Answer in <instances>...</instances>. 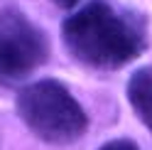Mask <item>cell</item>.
Segmentation results:
<instances>
[{"label": "cell", "instance_id": "cell-1", "mask_svg": "<svg viewBox=\"0 0 152 150\" xmlns=\"http://www.w3.org/2000/svg\"><path fill=\"white\" fill-rule=\"evenodd\" d=\"M61 40L81 67L118 71L150 47V22L120 0H86L64 17Z\"/></svg>", "mask_w": 152, "mask_h": 150}, {"label": "cell", "instance_id": "cell-2", "mask_svg": "<svg viewBox=\"0 0 152 150\" xmlns=\"http://www.w3.org/2000/svg\"><path fill=\"white\" fill-rule=\"evenodd\" d=\"M15 106L27 130L49 145H71L88 128V113L56 79H39L22 86Z\"/></svg>", "mask_w": 152, "mask_h": 150}, {"label": "cell", "instance_id": "cell-3", "mask_svg": "<svg viewBox=\"0 0 152 150\" xmlns=\"http://www.w3.org/2000/svg\"><path fill=\"white\" fill-rule=\"evenodd\" d=\"M49 37L17 7L0 10V86H17L49 59Z\"/></svg>", "mask_w": 152, "mask_h": 150}, {"label": "cell", "instance_id": "cell-4", "mask_svg": "<svg viewBox=\"0 0 152 150\" xmlns=\"http://www.w3.org/2000/svg\"><path fill=\"white\" fill-rule=\"evenodd\" d=\"M125 93L140 123L152 133V67H142L132 74Z\"/></svg>", "mask_w": 152, "mask_h": 150}, {"label": "cell", "instance_id": "cell-5", "mask_svg": "<svg viewBox=\"0 0 152 150\" xmlns=\"http://www.w3.org/2000/svg\"><path fill=\"white\" fill-rule=\"evenodd\" d=\"M98 150H140L135 140H128V138H115V140H108L106 145H101Z\"/></svg>", "mask_w": 152, "mask_h": 150}, {"label": "cell", "instance_id": "cell-6", "mask_svg": "<svg viewBox=\"0 0 152 150\" xmlns=\"http://www.w3.org/2000/svg\"><path fill=\"white\" fill-rule=\"evenodd\" d=\"M52 3L56 7H61V10H71V7H76V5L81 3V0H52Z\"/></svg>", "mask_w": 152, "mask_h": 150}]
</instances>
